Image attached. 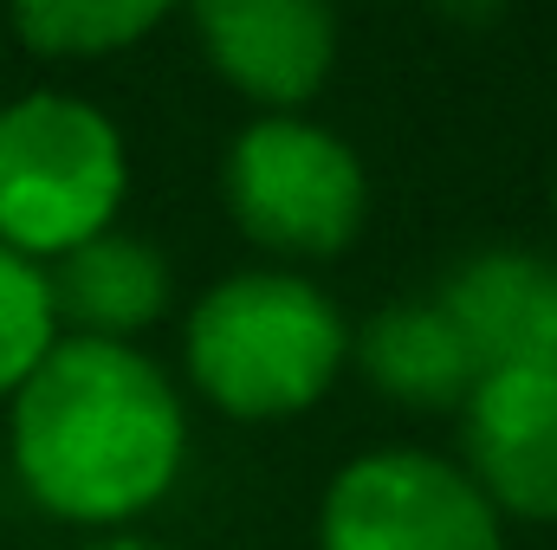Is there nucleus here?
Segmentation results:
<instances>
[{
	"mask_svg": "<svg viewBox=\"0 0 557 550\" xmlns=\"http://www.w3.org/2000/svg\"><path fill=\"white\" fill-rule=\"evenodd\" d=\"M454 26H493L499 13H506V0H434Z\"/></svg>",
	"mask_w": 557,
	"mask_h": 550,
	"instance_id": "13",
	"label": "nucleus"
},
{
	"mask_svg": "<svg viewBox=\"0 0 557 550\" xmlns=\"http://www.w3.org/2000/svg\"><path fill=\"white\" fill-rule=\"evenodd\" d=\"M7 460L39 512L124 532L188 466V402L137 343L59 337L7 402Z\"/></svg>",
	"mask_w": 557,
	"mask_h": 550,
	"instance_id": "1",
	"label": "nucleus"
},
{
	"mask_svg": "<svg viewBox=\"0 0 557 550\" xmlns=\"http://www.w3.org/2000/svg\"><path fill=\"white\" fill-rule=\"evenodd\" d=\"M131 195V142L117 117L72 91L0 104V247L52 266L117 227Z\"/></svg>",
	"mask_w": 557,
	"mask_h": 550,
	"instance_id": "3",
	"label": "nucleus"
},
{
	"mask_svg": "<svg viewBox=\"0 0 557 550\" xmlns=\"http://www.w3.org/2000/svg\"><path fill=\"white\" fill-rule=\"evenodd\" d=\"M350 370V317L318 278L247 266L214 278L182 317V376L227 421H292Z\"/></svg>",
	"mask_w": 557,
	"mask_h": 550,
	"instance_id": "2",
	"label": "nucleus"
},
{
	"mask_svg": "<svg viewBox=\"0 0 557 550\" xmlns=\"http://www.w3.org/2000/svg\"><path fill=\"white\" fill-rule=\"evenodd\" d=\"M59 304H52V278L39 260L0 247V402L20 396V383L52 357L59 343Z\"/></svg>",
	"mask_w": 557,
	"mask_h": 550,
	"instance_id": "12",
	"label": "nucleus"
},
{
	"mask_svg": "<svg viewBox=\"0 0 557 550\" xmlns=\"http://www.w3.org/2000/svg\"><path fill=\"white\" fill-rule=\"evenodd\" d=\"M201 59L260 111H305L337 65L331 0H188Z\"/></svg>",
	"mask_w": 557,
	"mask_h": 550,
	"instance_id": "6",
	"label": "nucleus"
},
{
	"mask_svg": "<svg viewBox=\"0 0 557 550\" xmlns=\"http://www.w3.org/2000/svg\"><path fill=\"white\" fill-rule=\"evenodd\" d=\"M552 214H557V182H552Z\"/></svg>",
	"mask_w": 557,
	"mask_h": 550,
	"instance_id": "15",
	"label": "nucleus"
},
{
	"mask_svg": "<svg viewBox=\"0 0 557 550\" xmlns=\"http://www.w3.org/2000/svg\"><path fill=\"white\" fill-rule=\"evenodd\" d=\"M175 7L188 0H7L20 46L39 59H65V65L131 52Z\"/></svg>",
	"mask_w": 557,
	"mask_h": 550,
	"instance_id": "11",
	"label": "nucleus"
},
{
	"mask_svg": "<svg viewBox=\"0 0 557 550\" xmlns=\"http://www.w3.org/2000/svg\"><path fill=\"white\" fill-rule=\"evenodd\" d=\"M46 278H52L59 330L104 337V343H137L175 298V273H169L162 247L131 227H104L98 240L72 247L65 260L46 266Z\"/></svg>",
	"mask_w": 557,
	"mask_h": 550,
	"instance_id": "9",
	"label": "nucleus"
},
{
	"mask_svg": "<svg viewBox=\"0 0 557 550\" xmlns=\"http://www.w3.org/2000/svg\"><path fill=\"white\" fill-rule=\"evenodd\" d=\"M460 473L506 525H557V370H486L467 389Z\"/></svg>",
	"mask_w": 557,
	"mask_h": 550,
	"instance_id": "7",
	"label": "nucleus"
},
{
	"mask_svg": "<svg viewBox=\"0 0 557 550\" xmlns=\"http://www.w3.org/2000/svg\"><path fill=\"white\" fill-rule=\"evenodd\" d=\"M72 550H162V545L143 538V532H91V538H78Z\"/></svg>",
	"mask_w": 557,
	"mask_h": 550,
	"instance_id": "14",
	"label": "nucleus"
},
{
	"mask_svg": "<svg viewBox=\"0 0 557 550\" xmlns=\"http://www.w3.org/2000/svg\"><path fill=\"white\" fill-rule=\"evenodd\" d=\"M221 201L240 240L278 266L337 260L370 221V168L331 124L305 111H260L221 155Z\"/></svg>",
	"mask_w": 557,
	"mask_h": 550,
	"instance_id": "4",
	"label": "nucleus"
},
{
	"mask_svg": "<svg viewBox=\"0 0 557 550\" xmlns=\"http://www.w3.org/2000/svg\"><path fill=\"white\" fill-rule=\"evenodd\" d=\"M350 363L363 383L403 409H460L480 383L473 350L460 343L441 298H389L350 330Z\"/></svg>",
	"mask_w": 557,
	"mask_h": 550,
	"instance_id": "10",
	"label": "nucleus"
},
{
	"mask_svg": "<svg viewBox=\"0 0 557 550\" xmlns=\"http://www.w3.org/2000/svg\"><path fill=\"white\" fill-rule=\"evenodd\" d=\"M441 311L486 370H557V260L480 247L441 278Z\"/></svg>",
	"mask_w": 557,
	"mask_h": 550,
	"instance_id": "8",
	"label": "nucleus"
},
{
	"mask_svg": "<svg viewBox=\"0 0 557 550\" xmlns=\"http://www.w3.org/2000/svg\"><path fill=\"white\" fill-rule=\"evenodd\" d=\"M318 550H506V518L460 460L428 447H370L331 473Z\"/></svg>",
	"mask_w": 557,
	"mask_h": 550,
	"instance_id": "5",
	"label": "nucleus"
}]
</instances>
